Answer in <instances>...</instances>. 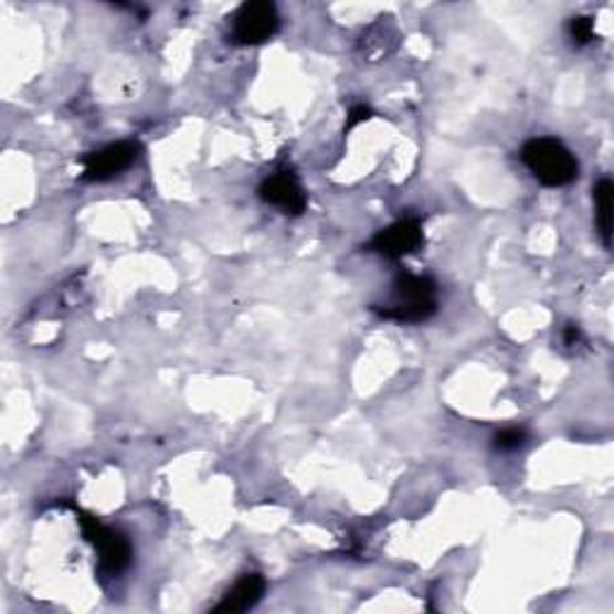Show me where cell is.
I'll list each match as a JSON object with an SVG mask.
<instances>
[{
    "label": "cell",
    "instance_id": "obj_6",
    "mask_svg": "<svg viewBox=\"0 0 614 614\" xmlns=\"http://www.w3.org/2000/svg\"><path fill=\"white\" fill-rule=\"evenodd\" d=\"M137 151L139 147L133 142H118L99 151H92L82 159V166H85V169H82V178L89 180V183H104V180L116 178L135 163Z\"/></svg>",
    "mask_w": 614,
    "mask_h": 614
},
{
    "label": "cell",
    "instance_id": "obj_8",
    "mask_svg": "<svg viewBox=\"0 0 614 614\" xmlns=\"http://www.w3.org/2000/svg\"><path fill=\"white\" fill-rule=\"evenodd\" d=\"M264 591H267V581H264L260 574H245L226 595H223L214 612L235 614V612L253 610L262 600Z\"/></svg>",
    "mask_w": 614,
    "mask_h": 614
},
{
    "label": "cell",
    "instance_id": "obj_3",
    "mask_svg": "<svg viewBox=\"0 0 614 614\" xmlns=\"http://www.w3.org/2000/svg\"><path fill=\"white\" fill-rule=\"evenodd\" d=\"M80 526H82V536H85L87 542H92L94 550L99 552V564L102 571H106L108 576L120 574L123 569H128L130 560H133V548L130 542L125 540L116 530H110L108 526H104L96 516L80 511Z\"/></svg>",
    "mask_w": 614,
    "mask_h": 614
},
{
    "label": "cell",
    "instance_id": "obj_5",
    "mask_svg": "<svg viewBox=\"0 0 614 614\" xmlns=\"http://www.w3.org/2000/svg\"><path fill=\"white\" fill-rule=\"evenodd\" d=\"M423 245V223L417 216H403L394 221L392 226L382 229L374 239L368 243V250L372 253L389 257V260H401L417 247Z\"/></svg>",
    "mask_w": 614,
    "mask_h": 614
},
{
    "label": "cell",
    "instance_id": "obj_2",
    "mask_svg": "<svg viewBox=\"0 0 614 614\" xmlns=\"http://www.w3.org/2000/svg\"><path fill=\"white\" fill-rule=\"evenodd\" d=\"M521 161L546 188H562L579 178L576 157L554 137L530 139L521 149Z\"/></svg>",
    "mask_w": 614,
    "mask_h": 614
},
{
    "label": "cell",
    "instance_id": "obj_9",
    "mask_svg": "<svg viewBox=\"0 0 614 614\" xmlns=\"http://www.w3.org/2000/svg\"><path fill=\"white\" fill-rule=\"evenodd\" d=\"M595 198V226L605 247L612 245V207H614V186L610 178H600L593 188Z\"/></svg>",
    "mask_w": 614,
    "mask_h": 614
},
{
    "label": "cell",
    "instance_id": "obj_7",
    "mask_svg": "<svg viewBox=\"0 0 614 614\" xmlns=\"http://www.w3.org/2000/svg\"><path fill=\"white\" fill-rule=\"evenodd\" d=\"M260 198L272 207H278L284 214L300 216L307 207V194L300 186V180L290 171H278L269 178H264L260 186Z\"/></svg>",
    "mask_w": 614,
    "mask_h": 614
},
{
    "label": "cell",
    "instance_id": "obj_1",
    "mask_svg": "<svg viewBox=\"0 0 614 614\" xmlns=\"http://www.w3.org/2000/svg\"><path fill=\"white\" fill-rule=\"evenodd\" d=\"M372 310L384 319H392V322H425L437 313V284L430 276L401 272L394 282L392 300L387 305H374Z\"/></svg>",
    "mask_w": 614,
    "mask_h": 614
},
{
    "label": "cell",
    "instance_id": "obj_4",
    "mask_svg": "<svg viewBox=\"0 0 614 614\" xmlns=\"http://www.w3.org/2000/svg\"><path fill=\"white\" fill-rule=\"evenodd\" d=\"M278 10L269 0H255V3H245L233 15V41L239 46H260L278 32Z\"/></svg>",
    "mask_w": 614,
    "mask_h": 614
},
{
    "label": "cell",
    "instance_id": "obj_13",
    "mask_svg": "<svg viewBox=\"0 0 614 614\" xmlns=\"http://www.w3.org/2000/svg\"><path fill=\"white\" fill-rule=\"evenodd\" d=\"M564 343L571 346V348L579 346V343H583V334H581V329L574 327V325L567 327V331H564Z\"/></svg>",
    "mask_w": 614,
    "mask_h": 614
},
{
    "label": "cell",
    "instance_id": "obj_11",
    "mask_svg": "<svg viewBox=\"0 0 614 614\" xmlns=\"http://www.w3.org/2000/svg\"><path fill=\"white\" fill-rule=\"evenodd\" d=\"M569 36L571 41H574L576 46H585V44H591L593 36H595V30H593V20L591 18H574L569 22Z\"/></svg>",
    "mask_w": 614,
    "mask_h": 614
},
{
    "label": "cell",
    "instance_id": "obj_12",
    "mask_svg": "<svg viewBox=\"0 0 614 614\" xmlns=\"http://www.w3.org/2000/svg\"><path fill=\"white\" fill-rule=\"evenodd\" d=\"M370 118H372V110H370V106H366V104H358V106H353V108H351V114H348L346 130H353L356 125L366 123V120H370Z\"/></svg>",
    "mask_w": 614,
    "mask_h": 614
},
{
    "label": "cell",
    "instance_id": "obj_10",
    "mask_svg": "<svg viewBox=\"0 0 614 614\" xmlns=\"http://www.w3.org/2000/svg\"><path fill=\"white\" fill-rule=\"evenodd\" d=\"M528 442V432L521 427H509L501 430L499 435H495V449L497 452H516Z\"/></svg>",
    "mask_w": 614,
    "mask_h": 614
}]
</instances>
